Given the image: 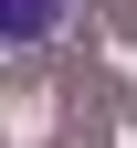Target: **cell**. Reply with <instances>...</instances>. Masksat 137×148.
I'll list each match as a JSON object with an SVG mask.
<instances>
[{"mask_svg":"<svg viewBox=\"0 0 137 148\" xmlns=\"http://www.w3.org/2000/svg\"><path fill=\"white\" fill-rule=\"evenodd\" d=\"M74 0H0V42H42V32H63Z\"/></svg>","mask_w":137,"mask_h":148,"instance_id":"6da1fadb","label":"cell"}]
</instances>
